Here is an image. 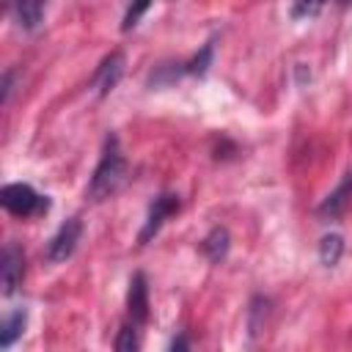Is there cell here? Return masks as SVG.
I'll return each mask as SVG.
<instances>
[{
  "mask_svg": "<svg viewBox=\"0 0 352 352\" xmlns=\"http://www.w3.org/2000/svg\"><path fill=\"white\" fill-rule=\"evenodd\" d=\"M124 173H126V162H124L118 138L107 135L102 157H99V165H96V170L91 176V184H88V198L91 201H102V198L113 195L118 190V184L124 182Z\"/></svg>",
  "mask_w": 352,
  "mask_h": 352,
  "instance_id": "cell-1",
  "label": "cell"
},
{
  "mask_svg": "<svg viewBox=\"0 0 352 352\" xmlns=\"http://www.w3.org/2000/svg\"><path fill=\"white\" fill-rule=\"evenodd\" d=\"M22 283V250L16 245L3 248V292L14 294Z\"/></svg>",
  "mask_w": 352,
  "mask_h": 352,
  "instance_id": "cell-7",
  "label": "cell"
},
{
  "mask_svg": "<svg viewBox=\"0 0 352 352\" xmlns=\"http://www.w3.org/2000/svg\"><path fill=\"white\" fill-rule=\"evenodd\" d=\"M349 190H352V176H349V179H346V182H344V184H341V187H338L333 195H327V201L322 204V209H319V212H322V214H330V217H336V214L344 209Z\"/></svg>",
  "mask_w": 352,
  "mask_h": 352,
  "instance_id": "cell-12",
  "label": "cell"
},
{
  "mask_svg": "<svg viewBox=\"0 0 352 352\" xmlns=\"http://www.w3.org/2000/svg\"><path fill=\"white\" fill-rule=\"evenodd\" d=\"M126 311L129 319L135 324H143L148 316V286H146V275L135 272L129 280V292H126Z\"/></svg>",
  "mask_w": 352,
  "mask_h": 352,
  "instance_id": "cell-6",
  "label": "cell"
},
{
  "mask_svg": "<svg viewBox=\"0 0 352 352\" xmlns=\"http://www.w3.org/2000/svg\"><path fill=\"white\" fill-rule=\"evenodd\" d=\"M209 58H212V44H206V47L201 50V55H195V58L187 63V72H192V74H204V72H206Z\"/></svg>",
  "mask_w": 352,
  "mask_h": 352,
  "instance_id": "cell-16",
  "label": "cell"
},
{
  "mask_svg": "<svg viewBox=\"0 0 352 352\" xmlns=\"http://www.w3.org/2000/svg\"><path fill=\"white\" fill-rule=\"evenodd\" d=\"M173 212H179V198L176 195H170V192H162V195H157L154 198V204L148 206V217H146V223H143V231H140V242L146 245L160 228H162V223H165V217H170Z\"/></svg>",
  "mask_w": 352,
  "mask_h": 352,
  "instance_id": "cell-4",
  "label": "cell"
},
{
  "mask_svg": "<svg viewBox=\"0 0 352 352\" xmlns=\"http://www.w3.org/2000/svg\"><path fill=\"white\" fill-rule=\"evenodd\" d=\"M138 346H140V341H138V324L135 322L132 324H124L121 333H118V338H116V349L118 352H132Z\"/></svg>",
  "mask_w": 352,
  "mask_h": 352,
  "instance_id": "cell-14",
  "label": "cell"
},
{
  "mask_svg": "<svg viewBox=\"0 0 352 352\" xmlns=\"http://www.w3.org/2000/svg\"><path fill=\"white\" fill-rule=\"evenodd\" d=\"M80 234H82V223H80L77 217L66 220V223L52 234V239L47 242V261H52V264L66 261V258L74 253V248H77V242H80Z\"/></svg>",
  "mask_w": 352,
  "mask_h": 352,
  "instance_id": "cell-3",
  "label": "cell"
},
{
  "mask_svg": "<svg viewBox=\"0 0 352 352\" xmlns=\"http://www.w3.org/2000/svg\"><path fill=\"white\" fill-rule=\"evenodd\" d=\"M0 204L14 217H33V214H41L50 209V201L44 195H38L30 184H22V182L6 184L0 192Z\"/></svg>",
  "mask_w": 352,
  "mask_h": 352,
  "instance_id": "cell-2",
  "label": "cell"
},
{
  "mask_svg": "<svg viewBox=\"0 0 352 352\" xmlns=\"http://www.w3.org/2000/svg\"><path fill=\"white\" fill-rule=\"evenodd\" d=\"M121 74H124V55H121V52H110V55L96 66V72H94V77H91V85L96 88L99 96H107V94L118 85Z\"/></svg>",
  "mask_w": 352,
  "mask_h": 352,
  "instance_id": "cell-5",
  "label": "cell"
},
{
  "mask_svg": "<svg viewBox=\"0 0 352 352\" xmlns=\"http://www.w3.org/2000/svg\"><path fill=\"white\" fill-rule=\"evenodd\" d=\"M148 6H151V0H132V6L126 8V14H124V30H132L135 25H138V19L148 11Z\"/></svg>",
  "mask_w": 352,
  "mask_h": 352,
  "instance_id": "cell-15",
  "label": "cell"
},
{
  "mask_svg": "<svg viewBox=\"0 0 352 352\" xmlns=\"http://www.w3.org/2000/svg\"><path fill=\"white\" fill-rule=\"evenodd\" d=\"M25 322H28V311L25 308H14L6 319H3V330H0V346L8 349L25 330Z\"/></svg>",
  "mask_w": 352,
  "mask_h": 352,
  "instance_id": "cell-9",
  "label": "cell"
},
{
  "mask_svg": "<svg viewBox=\"0 0 352 352\" xmlns=\"http://www.w3.org/2000/svg\"><path fill=\"white\" fill-rule=\"evenodd\" d=\"M341 253H344V239H341L338 234H327V236L319 242V258H322L324 267L338 264Z\"/></svg>",
  "mask_w": 352,
  "mask_h": 352,
  "instance_id": "cell-11",
  "label": "cell"
},
{
  "mask_svg": "<svg viewBox=\"0 0 352 352\" xmlns=\"http://www.w3.org/2000/svg\"><path fill=\"white\" fill-rule=\"evenodd\" d=\"M44 8H47V0H14V14H16L19 25L28 30H33L41 22Z\"/></svg>",
  "mask_w": 352,
  "mask_h": 352,
  "instance_id": "cell-8",
  "label": "cell"
},
{
  "mask_svg": "<svg viewBox=\"0 0 352 352\" xmlns=\"http://www.w3.org/2000/svg\"><path fill=\"white\" fill-rule=\"evenodd\" d=\"M201 248H204V253H206L212 261H220V258L226 256V250H228V231H226V228H214V231L201 242Z\"/></svg>",
  "mask_w": 352,
  "mask_h": 352,
  "instance_id": "cell-10",
  "label": "cell"
},
{
  "mask_svg": "<svg viewBox=\"0 0 352 352\" xmlns=\"http://www.w3.org/2000/svg\"><path fill=\"white\" fill-rule=\"evenodd\" d=\"M324 6H327V0H294L292 19H314Z\"/></svg>",
  "mask_w": 352,
  "mask_h": 352,
  "instance_id": "cell-13",
  "label": "cell"
}]
</instances>
